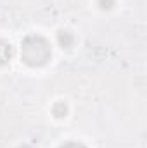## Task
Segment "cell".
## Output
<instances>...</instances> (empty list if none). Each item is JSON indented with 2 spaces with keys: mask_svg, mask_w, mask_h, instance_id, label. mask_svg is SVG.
<instances>
[{
  "mask_svg": "<svg viewBox=\"0 0 147 148\" xmlns=\"http://www.w3.org/2000/svg\"><path fill=\"white\" fill-rule=\"evenodd\" d=\"M52 57V47L42 35H30L21 43V59L30 67H42Z\"/></svg>",
  "mask_w": 147,
  "mask_h": 148,
  "instance_id": "6da1fadb",
  "label": "cell"
},
{
  "mask_svg": "<svg viewBox=\"0 0 147 148\" xmlns=\"http://www.w3.org/2000/svg\"><path fill=\"white\" fill-rule=\"evenodd\" d=\"M14 57V47L5 41V40H0V66H5L12 60Z\"/></svg>",
  "mask_w": 147,
  "mask_h": 148,
  "instance_id": "7a4b0ae2",
  "label": "cell"
},
{
  "mask_svg": "<svg viewBox=\"0 0 147 148\" xmlns=\"http://www.w3.org/2000/svg\"><path fill=\"white\" fill-rule=\"evenodd\" d=\"M57 41H59V45L62 48H69V47H73V43H74V36H73V33H69L66 29H61L57 33Z\"/></svg>",
  "mask_w": 147,
  "mask_h": 148,
  "instance_id": "3957f363",
  "label": "cell"
},
{
  "mask_svg": "<svg viewBox=\"0 0 147 148\" xmlns=\"http://www.w3.org/2000/svg\"><path fill=\"white\" fill-rule=\"evenodd\" d=\"M52 115L57 117V119L66 117V115H68V105H66L64 102H57V103H54V107H52Z\"/></svg>",
  "mask_w": 147,
  "mask_h": 148,
  "instance_id": "277c9868",
  "label": "cell"
},
{
  "mask_svg": "<svg viewBox=\"0 0 147 148\" xmlns=\"http://www.w3.org/2000/svg\"><path fill=\"white\" fill-rule=\"evenodd\" d=\"M114 3H116V0H97V5L101 10H109L114 7Z\"/></svg>",
  "mask_w": 147,
  "mask_h": 148,
  "instance_id": "5b68a950",
  "label": "cell"
},
{
  "mask_svg": "<svg viewBox=\"0 0 147 148\" xmlns=\"http://www.w3.org/2000/svg\"><path fill=\"white\" fill-rule=\"evenodd\" d=\"M61 148H87L83 143H78V141H68V143H64Z\"/></svg>",
  "mask_w": 147,
  "mask_h": 148,
  "instance_id": "8992f818",
  "label": "cell"
},
{
  "mask_svg": "<svg viewBox=\"0 0 147 148\" xmlns=\"http://www.w3.org/2000/svg\"><path fill=\"white\" fill-rule=\"evenodd\" d=\"M17 148H33V147H30V145H21V147H17Z\"/></svg>",
  "mask_w": 147,
  "mask_h": 148,
  "instance_id": "52a82bcc",
  "label": "cell"
}]
</instances>
